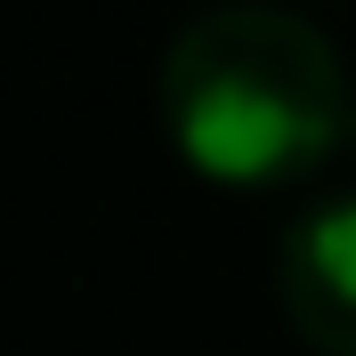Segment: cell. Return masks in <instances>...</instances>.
I'll return each mask as SVG.
<instances>
[{"label":"cell","mask_w":356,"mask_h":356,"mask_svg":"<svg viewBox=\"0 0 356 356\" xmlns=\"http://www.w3.org/2000/svg\"><path fill=\"white\" fill-rule=\"evenodd\" d=\"M275 300L316 356H356V195H324L284 227Z\"/></svg>","instance_id":"obj_2"},{"label":"cell","mask_w":356,"mask_h":356,"mask_svg":"<svg viewBox=\"0 0 356 356\" xmlns=\"http://www.w3.org/2000/svg\"><path fill=\"white\" fill-rule=\"evenodd\" d=\"M356 89L340 49L291 8H211L162 57V122L211 186H300L340 154Z\"/></svg>","instance_id":"obj_1"},{"label":"cell","mask_w":356,"mask_h":356,"mask_svg":"<svg viewBox=\"0 0 356 356\" xmlns=\"http://www.w3.org/2000/svg\"><path fill=\"white\" fill-rule=\"evenodd\" d=\"M348 146H356V113H348Z\"/></svg>","instance_id":"obj_3"}]
</instances>
